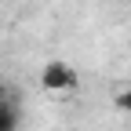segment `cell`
Instances as JSON below:
<instances>
[{"label": "cell", "mask_w": 131, "mask_h": 131, "mask_svg": "<svg viewBox=\"0 0 131 131\" xmlns=\"http://www.w3.org/2000/svg\"><path fill=\"white\" fill-rule=\"evenodd\" d=\"M40 88L47 95H73L80 88V73L73 69L69 62L51 58V62H44V69H40Z\"/></svg>", "instance_id": "1"}, {"label": "cell", "mask_w": 131, "mask_h": 131, "mask_svg": "<svg viewBox=\"0 0 131 131\" xmlns=\"http://www.w3.org/2000/svg\"><path fill=\"white\" fill-rule=\"evenodd\" d=\"M0 131H18V106H15V98H0Z\"/></svg>", "instance_id": "2"}, {"label": "cell", "mask_w": 131, "mask_h": 131, "mask_svg": "<svg viewBox=\"0 0 131 131\" xmlns=\"http://www.w3.org/2000/svg\"><path fill=\"white\" fill-rule=\"evenodd\" d=\"M113 106H117V113L131 117V84H127V88H120L117 95H113Z\"/></svg>", "instance_id": "3"}]
</instances>
